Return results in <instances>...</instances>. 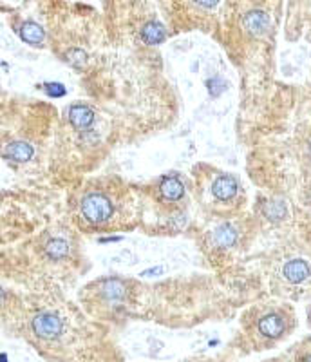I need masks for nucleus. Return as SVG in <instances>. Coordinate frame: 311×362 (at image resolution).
Instances as JSON below:
<instances>
[{"label": "nucleus", "mask_w": 311, "mask_h": 362, "mask_svg": "<svg viewBox=\"0 0 311 362\" xmlns=\"http://www.w3.org/2000/svg\"><path fill=\"white\" fill-rule=\"evenodd\" d=\"M297 319L291 306L281 303H262L252 306L242 315V342L248 351H264L293 334Z\"/></svg>", "instance_id": "nucleus-1"}, {"label": "nucleus", "mask_w": 311, "mask_h": 362, "mask_svg": "<svg viewBox=\"0 0 311 362\" xmlns=\"http://www.w3.org/2000/svg\"><path fill=\"white\" fill-rule=\"evenodd\" d=\"M123 205L118 189L112 187H90L86 189L78 202V214L86 223V226L96 228H109L112 223L119 219V210Z\"/></svg>", "instance_id": "nucleus-2"}, {"label": "nucleus", "mask_w": 311, "mask_h": 362, "mask_svg": "<svg viewBox=\"0 0 311 362\" xmlns=\"http://www.w3.org/2000/svg\"><path fill=\"white\" fill-rule=\"evenodd\" d=\"M203 192L205 205L212 206L216 214H226L228 209H239L245 198L239 180L228 173L210 174L203 185Z\"/></svg>", "instance_id": "nucleus-3"}, {"label": "nucleus", "mask_w": 311, "mask_h": 362, "mask_svg": "<svg viewBox=\"0 0 311 362\" xmlns=\"http://www.w3.org/2000/svg\"><path fill=\"white\" fill-rule=\"evenodd\" d=\"M67 334L66 319L53 308H42L29 321V337L38 350L53 351L60 350V344Z\"/></svg>", "instance_id": "nucleus-4"}, {"label": "nucleus", "mask_w": 311, "mask_h": 362, "mask_svg": "<svg viewBox=\"0 0 311 362\" xmlns=\"http://www.w3.org/2000/svg\"><path fill=\"white\" fill-rule=\"evenodd\" d=\"M158 192H160L161 199H165L167 203H181L184 199V187L180 181V177L176 176H167L160 181L158 185Z\"/></svg>", "instance_id": "nucleus-5"}, {"label": "nucleus", "mask_w": 311, "mask_h": 362, "mask_svg": "<svg viewBox=\"0 0 311 362\" xmlns=\"http://www.w3.org/2000/svg\"><path fill=\"white\" fill-rule=\"evenodd\" d=\"M284 279L291 284H299L306 281L311 276V268L307 261L304 259H291L290 263L284 267Z\"/></svg>", "instance_id": "nucleus-6"}, {"label": "nucleus", "mask_w": 311, "mask_h": 362, "mask_svg": "<svg viewBox=\"0 0 311 362\" xmlns=\"http://www.w3.org/2000/svg\"><path fill=\"white\" fill-rule=\"evenodd\" d=\"M69 122L76 129H87L95 122V111L86 103H74L69 107Z\"/></svg>", "instance_id": "nucleus-7"}, {"label": "nucleus", "mask_w": 311, "mask_h": 362, "mask_svg": "<svg viewBox=\"0 0 311 362\" xmlns=\"http://www.w3.org/2000/svg\"><path fill=\"white\" fill-rule=\"evenodd\" d=\"M35 148L33 145H29L28 141H13L6 148V156L13 161H18V163H24L33 158Z\"/></svg>", "instance_id": "nucleus-8"}, {"label": "nucleus", "mask_w": 311, "mask_h": 362, "mask_svg": "<svg viewBox=\"0 0 311 362\" xmlns=\"http://www.w3.org/2000/svg\"><path fill=\"white\" fill-rule=\"evenodd\" d=\"M18 35L24 42L31 45H42L44 44V29L33 21H28V22H22L20 29H17Z\"/></svg>", "instance_id": "nucleus-9"}, {"label": "nucleus", "mask_w": 311, "mask_h": 362, "mask_svg": "<svg viewBox=\"0 0 311 362\" xmlns=\"http://www.w3.org/2000/svg\"><path fill=\"white\" fill-rule=\"evenodd\" d=\"M291 357H293V362H311V335L295 346Z\"/></svg>", "instance_id": "nucleus-10"}, {"label": "nucleus", "mask_w": 311, "mask_h": 362, "mask_svg": "<svg viewBox=\"0 0 311 362\" xmlns=\"http://www.w3.org/2000/svg\"><path fill=\"white\" fill-rule=\"evenodd\" d=\"M47 250H49L51 257H64V255L67 254V250H69V247H67L66 241H61V239H54V241H51L49 243Z\"/></svg>", "instance_id": "nucleus-11"}, {"label": "nucleus", "mask_w": 311, "mask_h": 362, "mask_svg": "<svg viewBox=\"0 0 311 362\" xmlns=\"http://www.w3.org/2000/svg\"><path fill=\"white\" fill-rule=\"evenodd\" d=\"M262 362H293V357H286V355H283V357H274Z\"/></svg>", "instance_id": "nucleus-12"}]
</instances>
